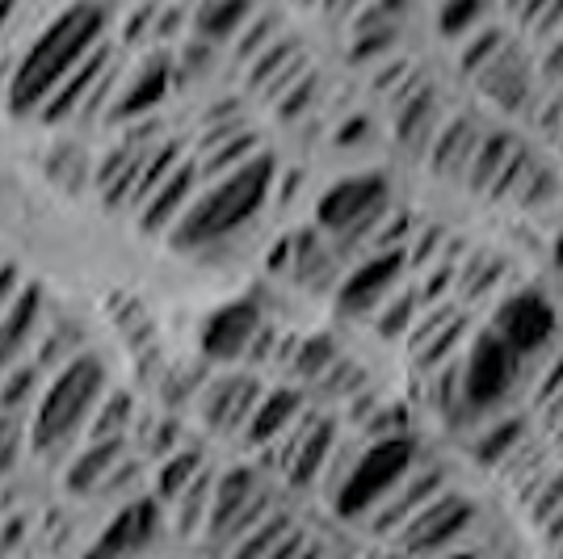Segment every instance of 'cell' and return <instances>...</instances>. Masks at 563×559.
I'll return each mask as SVG.
<instances>
[{
  "mask_svg": "<svg viewBox=\"0 0 563 559\" xmlns=\"http://www.w3.org/2000/svg\"><path fill=\"white\" fill-rule=\"evenodd\" d=\"M274 182H278V164H274L269 152H257V156H249L240 168L223 173L202 194H194V202L181 210V219L168 228L173 232L168 235L173 249L198 253V249H207L214 240L240 232L274 198Z\"/></svg>",
  "mask_w": 563,
  "mask_h": 559,
  "instance_id": "cell-1",
  "label": "cell"
},
{
  "mask_svg": "<svg viewBox=\"0 0 563 559\" xmlns=\"http://www.w3.org/2000/svg\"><path fill=\"white\" fill-rule=\"evenodd\" d=\"M101 30H106V9H97L89 0L64 9L22 55L9 80V110L18 118L38 114L43 101L59 89V80L101 43Z\"/></svg>",
  "mask_w": 563,
  "mask_h": 559,
  "instance_id": "cell-2",
  "label": "cell"
},
{
  "mask_svg": "<svg viewBox=\"0 0 563 559\" xmlns=\"http://www.w3.org/2000/svg\"><path fill=\"white\" fill-rule=\"evenodd\" d=\"M106 396V371L93 353H76L71 362H64L55 379L47 383V392L34 408L30 420V446L38 454H59L68 450V442L89 425L93 408Z\"/></svg>",
  "mask_w": 563,
  "mask_h": 559,
  "instance_id": "cell-3",
  "label": "cell"
},
{
  "mask_svg": "<svg viewBox=\"0 0 563 559\" xmlns=\"http://www.w3.org/2000/svg\"><path fill=\"white\" fill-rule=\"evenodd\" d=\"M391 210V186L383 173H350L332 182L316 202V223L332 240V253L345 261V253L366 249L375 235L378 219Z\"/></svg>",
  "mask_w": 563,
  "mask_h": 559,
  "instance_id": "cell-4",
  "label": "cell"
},
{
  "mask_svg": "<svg viewBox=\"0 0 563 559\" xmlns=\"http://www.w3.org/2000/svg\"><path fill=\"white\" fill-rule=\"evenodd\" d=\"M417 459H421L417 438H378V442H362L353 467L345 471V480H341L329 496L332 513H336L341 522H362V517L375 509L378 501L412 471Z\"/></svg>",
  "mask_w": 563,
  "mask_h": 559,
  "instance_id": "cell-5",
  "label": "cell"
},
{
  "mask_svg": "<svg viewBox=\"0 0 563 559\" xmlns=\"http://www.w3.org/2000/svg\"><path fill=\"white\" fill-rule=\"evenodd\" d=\"M517 374H521V358L493 328H475L459 353V387H463V399L475 408V417H496V408L514 396Z\"/></svg>",
  "mask_w": 563,
  "mask_h": 559,
  "instance_id": "cell-6",
  "label": "cell"
},
{
  "mask_svg": "<svg viewBox=\"0 0 563 559\" xmlns=\"http://www.w3.org/2000/svg\"><path fill=\"white\" fill-rule=\"evenodd\" d=\"M269 513H274V496L253 467H232V471L214 475L211 513H207V535L214 542L232 547L235 538H244Z\"/></svg>",
  "mask_w": 563,
  "mask_h": 559,
  "instance_id": "cell-7",
  "label": "cell"
},
{
  "mask_svg": "<svg viewBox=\"0 0 563 559\" xmlns=\"http://www.w3.org/2000/svg\"><path fill=\"white\" fill-rule=\"evenodd\" d=\"M488 328L526 362V358H534V353H542L555 341L560 316H555V307H551V299L542 295L539 286H509L500 295V304L493 307Z\"/></svg>",
  "mask_w": 563,
  "mask_h": 559,
  "instance_id": "cell-8",
  "label": "cell"
},
{
  "mask_svg": "<svg viewBox=\"0 0 563 559\" xmlns=\"http://www.w3.org/2000/svg\"><path fill=\"white\" fill-rule=\"evenodd\" d=\"M475 526V505H471L463 492H442L438 501H429L391 542L399 547L404 559H433L454 551Z\"/></svg>",
  "mask_w": 563,
  "mask_h": 559,
  "instance_id": "cell-9",
  "label": "cell"
},
{
  "mask_svg": "<svg viewBox=\"0 0 563 559\" xmlns=\"http://www.w3.org/2000/svg\"><path fill=\"white\" fill-rule=\"evenodd\" d=\"M471 328H475L471 311L459 307L454 299L421 307L412 332L404 337V341H408V353H412V366H417L424 379L438 374L442 366H450V362L463 353V346H467Z\"/></svg>",
  "mask_w": 563,
  "mask_h": 559,
  "instance_id": "cell-10",
  "label": "cell"
},
{
  "mask_svg": "<svg viewBox=\"0 0 563 559\" xmlns=\"http://www.w3.org/2000/svg\"><path fill=\"white\" fill-rule=\"evenodd\" d=\"M446 489H450L446 467L417 459V463H412V471L399 480L396 489L387 492L375 509L362 517V526H366L375 538H396L399 530H404V526H408V522H412V517L429 505V501H438Z\"/></svg>",
  "mask_w": 563,
  "mask_h": 559,
  "instance_id": "cell-11",
  "label": "cell"
},
{
  "mask_svg": "<svg viewBox=\"0 0 563 559\" xmlns=\"http://www.w3.org/2000/svg\"><path fill=\"white\" fill-rule=\"evenodd\" d=\"M404 270H408L404 249H391V253H366L350 274H341V282H336V307H341L345 316L371 320L378 307L399 291Z\"/></svg>",
  "mask_w": 563,
  "mask_h": 559,
  "instance_id": "cell-12",
  "label": "cell"
},
{
  "mask_svg": "<svg viewBox=\"0 0 563 559\" xmlns=\"http://www.w3.org/2000/svg\"><path fill=\"white\" fill-rule=\"evenodd\" d=\"M165 526V505L156 496H135L106 522V530L93 538L85 559H135L147 551Z\"/></svg>",
  "mask_w": 563,
  "mask_h": 559,
  "instance_id": "cell-13",
  "label": "cell"
},
{
  "mask_svg": "<svg viewBox=\"0 0 563 559\" xmlns=\"http://www.w3.org/2000/svg\"><path fill=\"white\" fill-rule=\"evenodd\" d=\"M265 328V316L253 299H232V304L214 307L198 328V350L207 362H244L257 332Z\"/></svg>",
  "mask_w": 563,
  "mask_h": 559,
  "instance_id": "cell-14",
  "label": "cell"
},
{
  "mask_svg": "<svg viewBox=\"0 0 563 559\" xmlns=\"http://www.w3.org/2000/svg\"><path fill=\"white\" fill-rule=\"evenodd\" d=\"M261 392L265 387L253 374H219V379H211L202 387V396H198L207 429L219 434V438H240L249 417H253V408H257Z\"/></svg>",
  "mask_w": 563,
  "mask_h": 559,
  "instance_id": "cell-15",
  "label": "cell"
},
{
  "mask_svg": "<svg viewBox=\"0 0 563 559\" xmlns=\"http://www.w3.org/2000/svg\"><path fill=\"white\" fill-rule=\"evenodd\" d=\"M471 80L479 85V94L493 97V106H500L505 114L530 110L534 97H539V76H534V68H530V59L517 51V43H509L493 64H484Z\"/></svg>",
  "mask_w": 563,
  "mask_h": 559,
  "instance_id": "cell-16",
  "label": "cell"
},
{
  "mask_svg": "<svg viewBox=\"0 0 563 559\" xmlns=\"http://www.w3.org/2000/svg\"><path fill=\"white\" fill-rule=\"evenodd\" d=\"M110 72V47L106 43H97L76 68L59 80V89L43 101V110L34 118H43V122H68L71 114H93V106L101 101V76Z\"/></svg>",
  "mask_w": 563,
  "mask_h": 559,
  "instance_id": "cell-17",
  "label": "cell"
},
{
  "mask_svg": "<svg viewBox=\"0 0 563 559\" xmlns=\"http://www.w3.org/2000/svg\"><path fill=\"white\" fill-rule=\"evenodd\" d=\"M391 101H396V140L404 143L408 152H424V147L433 143V135H438V127L446 122L438 85L412 76Z\"/></svg>",
  "mask_w": 563,
  "mask_h": 559,
  "instance_id": "cell-18",
  "label": "cell"
},
{
  "mask_svg": "<svg viewBox=\"0 0 563 559\" xmlns=\"http://www.w3.org/2000/svg\"><path fill=\"white\" fill-rule=\"evenodd\" d=\"M38 328H43V291L22 282V291L13 295V304L0 316V379L13 371L25 358V350L43 337Z\"/></svg>",
  "mask_w": 563,
  "mask_h": 559,
  "instance_id": "cell-19",
  "label": "cell"
},
{
  "mask_svg": "<svg viewBox=\"0 0 563 559\" xmlns=\"http://www.w3.org/2000/svg\"><path fill=\"white\" fill-rule=\"evenodd\" d=\"M484 140V127L475 122V114H450L442 127H438V135L433 143L424 147L429 152V168L442 177V182H463V173H467L471 156H475V147Z\"/></svg>",
  "mask_w": 563,
  "mask_h": 559,
  "instance_id": "cell-20",
  "label": "cell"
},
{
  "mask_svg": "<svg viewBox=\"0 0 563 559\" xmlns=\"http://www.w3.org/2000/svg\"><path fill=\"white\" fill-rule=\"evenodd\" d=\"M198 182H202L198 161H177V168H173L165 182H161V186L143 198V207H140V228H143V232H165V228H173V223L181 219V210L194 202Z\"/></svg>",
  "mask_w": 563,
  "mask_h": 559,
  "instance_id": "cell-21",
  "label": "cell"
},
{
  "mask_svg": "<svg viewBox=\"0 0 563 559\" xmlns=\"http://www.w3.org/2000/svg\"><path fill=\"white\" fill-rule=\"evenodd\" d=\"M307 413V396L299 387H269V392H261L257 408H253V417L244 425V446H253V450H265L269 442H278L286 429H295L299 417Z\"/></svg>",
  "mask_w": 563,
  "mask_h": 559,
  "instance_id": "cell-22",
  "label": "cell"
},
{
  "mask_svg": "<svg viewBox=\"0 0 563 559\" xmlns=\"http://www.w3.org/2000/svg\"><path fill=\"white\" fill-rule=\"evenodd\" d=\"M526 438H530V417H526V413H505V417H488L467 438L471 459H475L479 467H493V471H500V467L514 459L517 446L526 442Z\"/></svg>",
  "mask_w": 563,
  "mask_h": 559,
  "instance_id": "cell-23",
  "label": "cell"
},
{
  "mask_svg": "<svg viewBox=\"0 0 563 559\" xmlns=\"http://www.w3.org/2000/svg\"><path fill=\"white\" fill-rule=\"evenodd\" d=\"M505 282H509V261L500 253H467L454 270V304L475 307L484 299H500L505 295Z\"/></svg>",
  "mask_w": 563,
  "mask_h": 559,
  "instance_id": "cell-24",
  "label": "cell"
},
{
  "mask_svg": "<svg viewBox=\"0 0 563 559\" xmlns=\"http://www.w3.org/2000/svg\"><path fill=\"white\" fill-rule=\"evenodd\" d=\"M126 459V438H106V442H89L71 467L64 471V489L76 496H93L101 492V484L118 471V463Z\"/></svg>",
  "mask_w": 563,
  "mask_h": 559,
  "instance_id": "cell-25",
  "label": "cell"
},
{
  "mask_svg": "<svg viewBox=\"0 0 563 559\" xmlns=\"http://www.w3.org/2000/svg\"><path fill=\"white\" fill-rule=\"evenodd\" d=\"M517 135H509V131H484V140H479V147H475V156H471L467 173H463V186L475 194V198H488L496 186V177L505 173V164H509V156H514L517 147Z\"/></svg>",
  "mask_w": 563,
  "mask_h": 559,
  "instance_id": "cell-26",
  "label": "cell"
},
{
  "mask_svg": "<svg viewBox=\"0 0 563 559\" xmlns=\"http://www.w3.org/2000/svg\"><path fill=\"white\" fill-rule=\"evenodd\" d=\"M168 85H173V68H168L165 59H147V64L140 68V76L118 94L114 114L140 118V114H147V110H156V106L168 97Z\"/></svg>",
  "mask_w": 563,
  "mask_h": 559,
  "instance_id": "cell-27",
  "label": "cell"
},
{
  "mask_svg": "<svg viewBox=\"0 0 563 559\" xmlns=\"http://www.w3.org/2000/svg\"><path fill=\"white\" fill-rule=\"evenodd\" d=\"M253 18H257L253 0H207L194 18V30H198L202 43H232Z\"/></svg>",
  "mask_w": 563,
  "mask_h": 559,
  "instance_id": "cell-28",
  "label": "cell"
},
{
  "mask_svg": "<svg viewBox=\"0 0 563 559\" xmlns=\"http://www.w3.org/2000/svg\"><path fill=\"white\" fill-rule=\"evenodd\" d=\"M202 471H207L202 450H198V446H177V450L165 454L161 467H156V501H161V505H173Z\"/></svg>",
  "mask_w": 563,
  "mask_h": 559,
  "instance_id": "cell-29",
  "label": "cell"
},
{
  "mask_svg": "<svg viewBox=\"0 0 563 559\" xmlns=\"http://www.w3.org/2000/svg\"><path fill=\"white\" fill-rule=\"evenodd\" d=\"M336 358H341V346L332 341L329 332H316V337H299V341H295L286 366H290V374H295L299 383H311V387H316Z\"/></svg>",
  "mask_w": 563,
  "mask_h": 559,
  "instance_id": "cell-30",
  "label": "cell"
},
{
  "mask_svg": "<svg viewBox=\"0 0 563 559\" xmlns=\"http://www.w3.org/2000/svg\"><path fill=\"white\" fill-rule=\"evenodd\" d=\"M211 492H214V475L211 471H202L194 484H189L168 509H173V522H177V530L181 535H202L207 530V513H211Z\"/></svg>",
  "mask_w": 563,
  "mask_h": 559,
  "instance_id": "cell-31",
  "label": "cell"
},
{
  "mask_svg": "<svg viewBox=\"0 0 563 559\" xmlns=\"http://www.w3.org/2000/svg\"><path fill=\"white\" fill-rule=\"evenodd\" d=\"M417 316H421V299H417V286H408V291H396L387 304L378 307L371 316V325H375L383 341H404L417 325Z\"/></svg>",
  "mask_w": 563,
  "mask_h": 559,
  "instance_id": "cell-32",
  "label": "cell"
},
{
  "mask_svg": "<svg viewBox=\"0 0 563 559\" xmlns=\"http://www.w3.org/2000/svg\"><path fill=\"white\" fill-rule=\"evenodd\" d=\"M290 530H295V522H290L282 509H274L265 522H257V526H253L244 538H235L232 559H269V551H274L282 538L290 535Z\"/></svg>",
  "mask_w": 563,
  "mask_h": 559,
  "instance_id": "cell-33",
  "label": "cell"
},
{
  "mask_svg": "<svg viewBox=\"0 0 563 559\" xmlns=\"http://www.w3.org/2000/svg\"><path fill=\"white\" fill-rule=\"evenodd\" d=\"M131 417H135V404H131V396H126V392H110V396H101V404H97L93 417H89V442L126 438Z\"/></svg>",
  "mask_w": 563,
  "mask_h": 559,
  "instance_id": "cell-34",
  "label": "cell"
},
{
  "mask_svg": "<svg viewBox=\"0 0 563 559\" xmlns=\"http://www.w3.org/2000/svg\"><path fill=\"white\" fill-rule=\"evenodd\" d=\"M493 0H442L438 4V34L442 39H467L488 18Z\"/></svg>",
  "mask_w": 563,
  "mask_h": 559,
  "instance_id": "cell-35",
  "label": "cell"
},
{
  "mask_svg": "<svg viewBox=\"0 0 563 559\" xmlns=\"http://www.w3.org/2000/svg\"><path fill=\"white\" fill-rule=\"evenodd\" d=\"M362 442H378V438H412V413L404 399H378V408L357 425Z\"/></svg>",
  "mask_w": 563,
  "mask_h": 559,
  "instance_id": "cell-36",
  "label": "cell"
},
{
  "mask_svg": "<svg viewBox=\"0 0 563 559\" xmlns=\"http://www.w3.org/2000/svg\"><path fill=\"white\" fill-rule=\"evenodd\" d=\"M514 39H509V30L505 25H488V30H475V34H467V43H463V55H459V64H463V72L467 76H475V72L484 68V64H493L500 51L509 47Z\"/></svg>",
  "mask_w": 563,
  "mask_h": 559,
  "instance_id": "cell-37",
  "label": "cell"
},
{
  "mask_svg": "<svg viewBox=\"0 0 563 559\" xmlns=\"http://www.w3.org/2000/svg\"><path fill=\"white\" fill-rule=\"evenodd\" d=\"M366 387H371L366 371H362L353 358H345V353H341L329 371H324V379L316 383V392H320V396H332V399H353L357 392H366Z\"/></svg>",
  "mask_w": 563,
  "mask_h": 559,
  "instance_id": "cell-38",
  "label": "cell"
},
{
  "mask_svg": "<svg viewBox=\"0 0 563 559\" xmlns=\"http://www.w3.org/2000/svg\"><path fill=\"white\" fill-rule=\"evenodd\" d=\"M38 379H43V371L30 362V366H13V371L0 379V413H18L22 417L25 404L34 399V392H38Z\"/></svg>",
  "mask_w": 563,
  "mask_h": 559,
  "instance_id": "cell-39",
  "label": "cell"
},
{
  "mask_svg": "<svg viewBox=\"0 0 563 559\" xmlns=\"http://www.w3.org/2000/svg\"><path fill=\"white\" fill-rule=\"evenodd\" d=\"M274 30H278V22L274 18H253V22L240 30V39H235V51L244 55V59H253V55H261V51L274 43Z\"/></svg>",
  "mask_w": 563,
  "mask_h": 559,
  "instance_id": "cell-40",
  "label": "cell"
},
{
  "mask_svg": "<svg viewBox=\"0 0 563 559\" xmlns=\"http://www.w3.org/2000/svg\"><path fill=\"white\" fill-rule=\"evenodd\" d=\"M316 89H320V80H316V76H299V80L286 89V97L278 101V114L282 118H299L307 106H311V94H316Z\"/></svg>",
  "mask_w": 563,
  "mask_h": 559,
  "instance_id": "cell-41",
  "label": "cell"
},
{
  "mask_svg": "<svg viewBox=\"0 0 563 559\" xmlns=\"http://www.w3.org/2000/svg\"><path fill=\"white\" fill-rule=\"evenodd\" d=\"M534 76H542L551 89H563V39H555L551 47H547V55L539 59V72Z\"/></svg>",
  "mask_w": 563,
  "mask_h": 559,
  "instance_id": "cell-42",
  "label": "cell"
},
{
  "mask_svg": "<svg viewBox=\"0 0 563 559\" xmlns=\"http://www.w3.org/2000/svg\"><path fill=\"white\" fill-rule=\"evenodd\" d=\"M371 118H362V114H353L350 122H341V131H336V147H353V143H366L371 140Z\"/></svg>",
  "mask_w": 563,
  "mask_h": 559,
  "instance_id": "cell-43",
  "label": "cell"
},
{
  "mask_svg": "<svg viewBox=\"0 0 563 559\" xmlns=\"http://www.w3.org/2000/svg\"><path fill=\"white\" fill-rule=\"evenodd\" d=\"M13 425H18V413H4V420H0V467L13 463V450L22 442V434Z\"/></svg>",
  "mask_w": 563,
  "mask_h": 559,
  "instance_id": "cell-44",
  "label": "cell"
},
{
  "mask_svg": "<svg viewBox=\"0 0 563 559\" xmlns=\"http://www.w3.org/2000/svg\"><path fill=\"white\" fill-rule=\"evenodd\" d=\"M22 291V274H18V265H0V316H4V307L13 304V295Z\"/></svg>",
  "mask_w": 563,
  "mask_h": 559,
  "instance_id": "cell-45",
  "label": "cell"
},
{
  "mask_svg": "<svg viewBox=\"0 0 563 559\" xmlns=\"http://www.w3.org/2000/svg\"><path fill=\"white\" fill-rule=\"evenodd\" d=\"M320 9L329 13L332 22H350V18H357L366 9V0H320Z\"/></svg>",
  "mask_w": 563,
  "mask_h": 559,
  "instance_id": "cell-46",
  "label": "cell"
},
{
  "mask_svg": "<svg viewBox=\"0 0 563 559\" xmlns=\"http://www.w3.org/2000/svg\"><path fill=\"white\" fill-rule=\"evenodd\" d=\"M551 261H555V270H563V228L555 232V244H551Z\"/></svg>",
  "mask_w": 563,
  "mask_h": 559,
  "instance_id": "cell-47",
  "label": "cell"
},
{
  "mask_svg": "<svg viewBox=\"0 0 563 559\" xmlns=\"http://www.w3.org/2000/svg\"><path fill=\"white\" fill-rule=\"evenodd\" d=\"M13 9H18V0H0V30L9 25V18H13Z\"/></svg>",
  "mask_w": 563,
  "mask_h": 559,
  "instance_id": "cell-48",
  "label": "cell"
},
{
  "mask_svg": "<svg viewBox=\"0 0 563 559\" xmlns=\"http://www.w3.org/2000/svg\"><path fill=\"white\" fill-rule=\"evenodd\" d=\"M433 559H479L475 551H463V547H454V551H446V556H433Z\"/></svg>",
  "mask_w": 563,
  "mask_h": 559,
  "instance_id": "cell-49",
  "label": "cell"
},
{
  "mask_svg": "<svg viewBox=\"0 0 563 559\" xmlns=\"http://www.w3.org/2000/svg\"><path fill=\"white\" fill-rule=\"evenodd\" d=\"M505 4H509V9H517V13H521V4H526V0H505Z\"/></svg>",
  "mask_w": 563,
  "mask_h": 559,
  "instance_id": "cell-50",
  "label": "cell"
},
{
  "mask_svg": "<svg viewBox=\"0 0 563 559\" xmlns=\"http://www.w3.org/2000/svg\"><path fill=\"white\" fill-rule=\"evenodd\" d=\"M295 4H307V9H316V4H320V0H295Z\"/></svg>",
  "mask_w": 563,
  "mask_h": 559,
  "instance_id": "cell-51",
  "label": "cell"
}]
</instances>
